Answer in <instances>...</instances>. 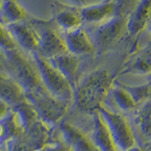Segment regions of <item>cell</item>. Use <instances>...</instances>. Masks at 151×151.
<instances>
[{"label": "cell", "instance_id": "obj_6", "mask_svg": "<svg viewBox=\"0 0 151 151\" xmlns=\"http://www.w3.org/2000/svg\"><path fill=\"white\" fill-rule=\"evenodd\" d=\"M97 111L106 122L118 149L120 151H126L137 145V141L131 126L124 116L120 113L108 110L105 106L100 107Z\"/></svg>", "mask_w": 151, "mask_h": 151}, {"label": "cell", "instance_id": "obj_26", "mask_svg": "<svg viewBox=\"0 0 151 151\" xmlns=\"http://www.w3.org/2000/svg\"><path fill=\"white\" fill-rule=\"evenodd\" d=\"M126 151H144V149L141 147L139 145H136V146H133V147H131L129 149H127Z\"/></svg>", "mask_w": 151, "mask_h": 151}, {"label": "cell", "instance_id": "obj_30", "mask_svg": "<svg viewBox=\"0 0 151 151\" xmlns=\"http://www.w3.org/2000/svg\"><path fill=\"white\" fill-rule=\"evenodd\" d=\"M1 7H2V0H0V9H1Z\"/></svg>", "mask_w": 151, "mask_h": 151}, {"label": "cell", "instance_id": "obj_8", "mask_svg": "<svg viewBox=\"0 0 151 151\" xmlns=\"http://www.w3.org/2000/svg\"><path fill=\"white\" fill-rule=\"evenodd\" d=\"M7 27L17 45L30 54L38 52L39 41L32 26L24 22H18L7 25Z\"/></svg>", "mask_w": 151, "mask_h": 151}, {"label": "cell", "instance_id": "obj_19", "mask_svg": "<svg viewBox=\"0 0 151 151\" xmlns=\"http://www.w3.org/2000/svg\"><path fill=\"white\" fill-rule=\"evenodd\" d=\"M137 126L146 139H151V98L138 111L135 117Z\"/></svg>", "mask_w": 151, "mask_h": 151}, {"label": "cell", "instance_id": "obj_14", "mask_svg": "<svg viewBox=\"0 0 151 151\" xmlns=\"http://www.w3.org/2000/svg\"><path fill=\"white\" fill-rule=\"evenodd\" d=\"M55 68L58 69L68 80L74 91L78 87V71L80 60L78 56L66 52L48 60Z\"/></svg>", "mask_w": 151, "mask_h": 151}, {"label": "cell", "instance_id": "obj_5", "mask_svg": "<svg viewBox=\"0 0 151 151\" xmlns=\"http://www.w3.org/2000/svg\"><path fill=\"white\" fill-rule=\"evenodd\" d=\"M127 14L116 13L109 20L102 23L94 34V50L97 54H105L114 46L127 30Z\"/></svg>", "mask_w": 151, "mask_h": 151}, {"label": "cell", "instance_id": "obj_12", "mask_svg": "<svg viewBox=\"0 0 151 151\" xmlns=\"http://www.w3.org/2000/svg\"><path fill=\"white\" fill-rule=\"evenodd\" d=\"M64 42L69 53L78 57L91 54L94 51L93 42L81 27L64 32Z\"/></svg>", "mask_w": 151, "mask_h": 151}, {"label": "cell", "instance_id": "obj_24", "mask_svg": "<svg viewBox=\"0 0 151 151\" xmlns=\"http://www.w3.org/2000/svg\"><path fill=\"white\" fill-rule=\"evenodd\" d=\"M36 151H73L66 143H46Z\"/></svg>", "mask_w": 151, "mask_h": 151}, {"label": "cell", "instance_id": "obj_25", "mask_svg": "<svg viewBox=\"0 0 151 151\" xmlns=\"http://www.w3.org/2000/svg\"><path fill=\"white\" fill-rule=\"evenodd\" d=\"M11 111H12V106H9L7 102L0 99V120L3 119L4 117H6Z\"/></svg>", "mask_w": 151, "mask_h": 151}, {"label": "cell", "instance_id": "obj_21", "mask_svg": "<svg viewBox=\"0 0 151 151\" xmlns=\"http://www.w3.org/2000/svg\"><path fill=\"white\" fill-rule=\"evenodd\" d=\"M112 92V96L114 101L116 102L117 106L119 107L122 111H129L136 107L137 104L135 103L134 99L129 94V93L126 91V90L119 86L115 81L114 85L111 89Z\"/></svg>", "mask_w": 151, "mask_h": 151}, {"label": "cell", "instance_id": "obj_13", "mask_svg": "<svg viewBox=\"0 0 151 151\" xmlns=\"http://www.w3.org/2000/svg\"><path fill=\"white\" fill-rule=\"evenodd\" d=\"M116 0H104V1L80 8L82 21L96 24L104 23L116 14Z\"/></svg>", "mask_w": 151, "mask_h": 151}, {"label": "cell", "instance_id": "obj_16", "mask_svg": "<svg viewBox=\"0 0 151 151\" xmlns=\"http://www.w3.org/2000/svg\"><path fill=\"white\" fill-rule=\"evenodd\" d=\"M93 114V141L100 151H120L116 146L111 133L104 121L103 117L98 111Z\"/></svg>", "mask_w": 151, "mask_h": 151}, {"label": "cell", "instance_id": "obj_2", "mask_svg": "<svg viewBox=\"0 0 151 151\" xmlns=\"http://www.w3.org/2000/svg\"><path fill=\"white\" fill-rule=\"evenodd\" d=\"M9 66V75L15 78L26 91V93H35L45 89L42 82L39 70L19 50V48L4 52Z\"/></svg>", "mask_w": 151, "mask_h": 151}, {"label": "cell", "instance_id": "obj_3", "mask_svg": "<svg viewBox=\"0 0 151 151\" xmlns=\"http://www.w3.org/2000/svg\"><path fill=\"white\" fill-rule=\"evenodd\" d=\"M39 70L42 82L52 96L69 104L75 99V91L69 81L50 61L36 53L31 54Z\"/></svg>", "mask_w": 151, "mask_h": 151}, {"label": "cell", "instance_id": "obj_11", "mask_svg": "<svg viewBox=\"0 0 151 151\" xmlns=\"http://www.w3.org/2000/svg\"><path fill=\"white\" fill-rule=\"evenodd\" d=\"M151 17V0H139L127 14V28L129 34L133 37L144 30Z\"/></svg>", "mask_w": 151, "mask_h": 151}, {"label": "cell", "instance_id": "obj_18", "mask_svg": "<svg viewBox=\"0 0 151 151\" xmlns=\"http://www.w3.org/2000/svg\"><path fill=\"white\" fill-rule=\"evenodd\" d=\"M2 18L7 25L18 22H23L26 19L27 13L16 0H2Z\"/></svg>", "mask_w": 151, "mask_h": 151}, {"label": "cell", "instance_id": "obj_17", "mask_svg": "<svg viewBox=\"0 0 151 151\" xmlns=\"http://www.w3.org/2000/svg\"><path fill=\"white\" fill-rule=\"evenodd\" d=\"M149 75L151 74V47H145L125 63L120 75Z\"/></svg>", "mask_w": 151, "mask_h": 151}, {"label": "cell", "instance_id": "obj_20", "mask_svg": "<svg viewBox=\"0 0 151 151\" xmlns=\"http://www.w3.org/2000/svg\"><path fill=\"white\" fill-rule=\"evenodd\" d=\"M115 82L129 93V94L134 99L136 104L146 102L151 98V80L147 83L138 85V86H132V85L123 83L121 81Z\"/></svg>", "mask_w": 151, "mask_h": 151}, {"label": "cell", "instance_id": "obj_4", "mask_svg": "<svg viewBox=\"0 0 151 151\" xmlns=\"http://www.w3.org/2000/svg\"><path fill=\"white\" fill-rule=\"evenodd\" d=\"M26 99L41 119L50 127L60 122L68 111V104L53 96L46 89L26 93Z\"/></svg>", "mask_w": 151, "mask_h": 151}, {"label": "cell", "instance_id": "obj_23", "mask_svg": "<svg viewBox=\"0 0 151 151\" xmlns=\"http://www.w3.org/2000/svg\"><path fill=\"white\" fill-rule=\"evenodd\" d=\"M15 48H17V45L14 42L8 27L0 22V49L3 50V52H6Z\"/></svg>", "mask_w": 151, "mask_h": 151}, {"label": "cell", "instance_id": "obj_7", "mask_svg": "<svg viewBox=\"0 0 151 151\" xmlns=\"http://www.w3.org/2000/svg\"><path fill=\"white\" fill-rule=\"evenodd\" d=\"M34 29L39 41V48L37 53L42 57L50 60L68 52L64 39L57 33L54 28L47 25H39L34 27Z\"/></svg>", "mask_w": 151, "mask_h": 151}, {"label": "cell", "instance_id": "obj_1", "mask_svg": "<svg viewBox=\"0 0 151 151\" xmlns=\"http://www.w3.org/2000/svg\"><path fill=\"white\" fill-rule=\"evenodd\" d=\"M115 78L107 69H96L89 73L75 90L74 101L83 111L94 113L104 106Z\"/></svg>", "mask_w": 151, "mask_h": 151}, {"label": "cell", "instance_id": "obj_10", "mask_svg": "<svg viewBox=\"0 0 151 151\" xmlns=\"http://www.w3.org/2000/svg\"><path fill=\"white\" fill-rule=\"evenodd\" d=\"M52 9L54 20L64 32L76 29L81 26L82 17L80 14V9L78 7L56 2L52 5Z\"/></svg>", "mask_w": 151, "mask_h": 151}, {"label": "cell", "instance_id": "obj_9", "mask_svg": "<svg viewBox=\"0 0 151 151\" xmlns=\"http://www.w3.org/2000/svg\"><path fill=\"white\" fill-rule=\"evenodd\" d=\"M60 130L63 135L64 142L73 151H100L94 144L93 139L70 123L63 121L60 123Z\"/></svg>", "mask_w": 151, "mask_h": 151}, {"label": "cell", "instance_id": "obj_22", "mask_svg": "<svg viewBox=\"0 0 151 151\" xmlns=\"http://www.w3.org/2000/svg\"><path fill=\"white\" fill-rule=\"evenodd\" d=\"M6 149L7 151H36L39 148L22 132L9 142Z\"/></svg>", "mask_w": 151, "mask_h": 151}, {"label": "cell", "instance_id": "obj_29", "mask_svg": "<svg viewBox=\"0 0 151 151\" xmlns=\"http://www.w3.org/2000/svg\"><path fill=\"white\" fill-rule=\"evenodd\" d=\"M149 27H150V30H151V17H150V19H149Z\"/></svg>", "mask_w": 151, "mask_h": 151}, {"label": "cell", "instance_id": "obj_28", "mask_svg": "<svg viewBox=\"0 0 151 151\" xmlns=\"http://www.w3.org/2000/svg\"><path fill=\"white\" fill-rule=\"evenodd\" d=\"M0 151H7V149H5L2 145H0Z\"/></svg>", "mask_w": 151, "mask_h": 151}, {"label": "cell", "instance_id": "obj_15", "mask_svg": "<svg viewBox=\"0 0 151 151\" xmlns=\"http://www.w3.org/2000/svg\"><path fill=\"white\" fill-rule=\"evenodd\" d=\"M0 99L14 107L26 99V91L11 75L0 72Z\"/></svg>", "mask_w": 151, "mask_h": 151}, {"label": "cell", "instance_id": "obj_27", "mask_svg": "<svg viewBox=\"0 0 151 151\" xmlns=\"http://www.w3.org/2000/svg\"><path fill=\"white\" fill-rule=\"evenodd\" d=\"M72 1H73L74 3H76L77 5H79V6L84 3V0H72Z\"/></svg>", "mask_w": 151, "mask_h": 151}]
</instances>
